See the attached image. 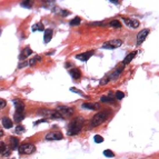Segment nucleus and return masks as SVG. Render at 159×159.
Returning <instances> with one entry per match:
<instances>
[{"mask_svg": "<svg viewBox=\"0 0 159 159\" xmlns=\"http://www.w3.org/2000/svg\"><path fill=\"white\" fill-rule=\"evenodd\" d=\"M39 115L40 116H45L47 118H50V119H62L61 116L58 114L57 110H40L39 111Z\"/></svg>", "mask_w": 159, "mask_h": 159, "instance_id": "nucleus-6", "label": "nucleus"}, {"mask_svg": "<svg viewBox=\"0 0 159 159\" xmlns=\"http://www.w3.org/2000/svg\"><path fill=\"white\" fill-rule=\"evenodd\" d=\"M9 140H10V148H11V150H15V149H17L18 147H19V139L18 138H16V137H10L9 138Z\"/></svg>", "mask_w": 159, "mask_h": 159, "instance_id": "nucleus-18", "label": "nucleus"}, {"mask_svg": "<svg viewBox=\"0 0 159 159\" xmlns=\"http://www.w3.org/2000/svg\"><path fill=\"white\" fill-rule=\"evenodd\" d=\"M115 98L112 94L111 92H108V95L107 96H102L101 98H100V101L101 102H105V103H109V102H114Z\"/></svg>", "mask_w": 159, "mask_h": 159, "instance_id": "nucleus-17", "label": "nucleus"}, {"mask_svg": "<svg viewBox=\"0 0 159 159\" xmlns=\"http://www.w3.org/2000/svg\"><path fill=\"white\" fill-rule=\"evenodd\" d=\"M91 25H94V26H103L105 24H103V22H94V24H91Z\"/></svg>", "mask_w": 159, "mask_h": 159, "instance_id": "nucleus-36", "label": "nucleus"}, {"mask_svg": "<svg viewBox=\"0 0 159 159\" xmlns=\"http://www.w3.org/2000/svg\"><path fill=\"white\" fill-rule=\"evenodd\" d=\"M124 21H125V24L128 26V27H130V28H138L139 27V21L138 20H135V19H130V18H124Z\"/></svg>", "mask_w": 159, "mask_h": 159, "instance_id": "nucleus-10", "label": "nucleus"}, {"mask_svg": "<svg viewBox=\"0 0 159 159\" xmlns=\"http://www.w3.org/2000/svg\"><path fill=\"white\" fill-rule=\"evenodd\" d=\"M122 70H124V67H120V68H119V70L116 69L114 71V72H112V74H111L110 76H109V79H111V80H115V79H117L118 77L120 76V74L122 72Z\"/></svg>", "mask_w": 159, "mask_h": 159, "instance_id": "nucleus-20", "label": "nucleus"}, {"mask_svg": "<svg viewBox=\"0 0 159 159\" xmlns=\"http://www.w3.org/2000/svg\"><path fill=\"white\" fill-rule=\"evenodd\" d=\"M31 53H32L31 48H30V47H26L25 49L22 50V52L20 53V59H21V60H25V59H27Z\"/></svg>", "mask_w": 159, "mask_h": 159, "instance_id": "nucleus-14", "label": "nucleus"}, {"mask_svg": "<svg viewBox=\"0 0 159 159\" xmlns=\"http://www.w3.org/2000/svg\"><path fill=\"white\" fill-rule=\"evenodd\" d=\"M70 91H72V92H76V94H78L79 96H83V98H88V96L85 95V94H83L81 90L77 89V88H74V87H71V88H70Z\"/></svg>", "mask_w": 159, "mask_h": 159, "instance_id": "nucleus-25", "label": "nucleus"}, {"mask_svg": "<svg viewBox=\"0 0 159 159\" xmlns=\"http://www.w3.org/2000/svg\"><path fill=\"white\" fill-rule=\"evenodd\" d=\"M2 136H3V130L0 129V137H2Z\"/></svg>", "mask_w": 159, "mask_h": 159, "instance_id": "nucleus-38", "label": "nucleus"}, {"mask_svg": "<svg viewBox=\"0 0 159 159\" xmlns=\"http://www.w3.org/2000/svg\"><path fill=\"white\" fill-rule=\"evenodd\" d=\"M80 22H81V19H80L79 17H76V18H74V19L70 21V25L71 26H78V25H80Z\"/></svg>", "mask_w": 159, "mask_h": 159, "instance_id": "nucleus-27", "label": "nucleus"}, {"mask_svg": "<svg viewBox=\"0 0 159 159\" xmlns=\"http://www.w3.org/2000/svg\"><path fill=\"white\" fill-rule=\"evenodd\" d=\"M70 72V76L72 77V79H79L80 77H81V71L78 69V68H74V69H71L69 71Z\"/></svg>", "mask_w": 159, "mask_h": 159, "instance_id": "nucleus-19", "label": "nucleus"}, {"mask_svg": "<svg viewBox=\"0 0 159 159\" xmlns=\"http://www.w3.org/2000/svg\"><path fill=\"white\" fill-rule=\"evenodd\" d=\"M109 25L111 26V27H114V28H120L121 27V24L119 20H111L109 22Z\"/></svg>", "mask_w": 159, "mask_h": 159, "instance_id": "nucleus-26", "label": "nucleus"}, {"mask_svg": "<svg viewBox=\"0 0 159 159\" xmlns=\"http://www.w3.org/2000/svg\"><path fill=\"white\" fill-rule=\"evenodd\" d=\"M83 108L90 109V110H96V109L99 108V105H98V103H94V102H89V103H83Z\"/></svg>", "mask_w": 159, "mask_h": 159, "instance_id": "nucleus-21", "label": "nucleus"}, {"mask_svg": "<svg viewBox=\"0 0 159 159\" xmlns=\"http://www.w3.org/2000/svg\"><path fill=\"white\" fill-rule=\"evenodd\" d=\"M109 117V110H102V111H99L92 117L91 119V122H90V126L94 128L97 127V126H100L101 124H103L105 121L108 119Z\"/></svg>", "mask_w": 159, "mask_h": 159, "instance_id": "nucleus-2", "label": "nucleus"}, {"mask_svg": "<svg viewBox=\"0 0 159 159\" xmlns=\"http://www.w3.org/2000/svg\"><path fill=\"white\" fill-rule=\"evenodd\" d=\"M11 151H12L11 148L8 146L6 142L0 141V155H1V156H3V157H6V156H10Z\"/></svg>", "mask_w": 159, "mask_h": 159, "instance_id": "nucleus-7", "label": "nucleus"}, {"mask_svg": "<svg viewBox=\"0 0 159 159\" xmlns=\"http://www.w3.org/2000/svg\"><path fill=\"white\" fill-rule=\"evenodd\" d=\"M18 151H19L20 155H31V153H33L36 151V147H35V145H32V144L25 142V144H22L19 147Z\"/></svg>", "mask_w": 159, "mask_h": 159, "instance_id": "nucleus-3", "label": "nucleus"}, {"mask_svg": "<svg viewBox=\"0 0 159 159\" xmlns=\"http://www.w3.org/2000/svg\"><path fill=\"white\" fill-rule=\"evenodd\" d=\"M136 56H137V51H133V52H130V53H129V55H127V56H126V58L122 60V65L125 66V65L129 64V62H130V61H131V60H133V59H134Z\"/></svg>", "mask_w": 159, "mask_h": 159, "instance_id": "nucleus-16", "label": "nucleus"}, {"mask_svg": "<svg viewBox=\"0 0 159 159\" xmlns=\"http://www.w3.org/2000/svg\"><path fill=\"white\" fill-rule=\"evenodd\" d=\"M62 138H64V136L59 131H51V133L46 135L45 137L46 140H61Z\"/></svg>", "mask_w": 159, "mask_h": 159, "instance_id": "nucleus-8", "label": "nucleus"}, {"mask_svg": "<svg viewBox=\"0 0 159 159\" xmlns=\"http://www.w3.org/2000/svg\"><path fill=\"white\" fill-rule=\"evenodd\" d=\"M109 80H110V79H109V76H105L101 79V80H100V85H101V86H103V85H106V83H108Z\"/></svg>", "mask_w": 159, "mask_h": 159, "instance_id": "nucleus-33", "label": "nucleus"}, {"mask_svg": "<svg viewBox=\"0 0 159 159\" xmlns=\"http://www.w3.org/2000/svg\"><path fill=\"white\" fill-rule=\"evenodd\" d=\"M74 109L68 107V106H58L57 108V112L60 116H61V118L64 119V118H68V117H71L72 115H74Z\"/></svg>", "mask_w": 159, "mask_h": 159, "instance_id": "nucleus-4", "label": "nucleus"}, {"mask_svg": "<svg viewBox=\"0 0 159 159\" xmlns=\"http://www.w3.org/2000/svg\"><path fill=\"white\" fill-rule=\"evenodd\" d=\"M7 106V101L5 99H0V110L3 109Z\"/></svg>", "mask_w": 159, "mask_h": 159, "instance_id": "nucleus-35", "label": "nucleus"}, {"mask_svg": "<svg viewBox=\"0 0 159 159\" xmlns=\"http://www.w3.org/2000/svg\"><path fill=\"white\" fill-rule=\"evenodd\" d=\"M41 60V57L40 56H35L33 58H31L29 61H27V64H28V66H30V67H32V66H35V65H37Z\"/></svg>", "mask_w": 159, "mask_h": 159, "instance_id": "nucleus-23", "label": "nucleus"}, {"mask_svg": "<svg viewBox=\"0 0 159 159\" xmlns=\"http://www.w3.org/2000/svg\"><path fill=\"white\" fill-rule=\"evenodd\" d=\"M52 35H53L52 29H46L45 33H44V41H45V44H48L50 41L51 38H52Z\"/></svg>", "mask_w": 159, "mask_h": 159, "instance_id": "nucleus-15", "label": "nucleus"}, {"mask_svg": "<svg viewBox=\"0 0 159 159\" xmlns=\"http://www.w3.org/2000/svg\"><path fill=\"white\" fill-rule=\"evenodd\" d=\"M58 11L61 12V16H62V17H67V16H69L70 15V12L68 11V10H61V9H58Z\"/></svg>", "mask_w": 159, "mask_h": 159, "instance_id": "nucleus-34", "label": "nucleus"}, {"mask_svg": "<svg viewBox=\"0 0 159 159\" xmlns=\"http://www.w3.org/2000/svg\"><path fill=\"white\" fill-rule=\"evenodd\" d=\"M92 55H94V51H87V52H83V53L77 55L76 58L78 60H81V61H87L89 58H91Z\"/></svg>", "mask_w": 159, "mask_h": 159, "instance_id": "nucleus-11", "label": "nucleus"}, {"mask_svg": "<svg viewBox=\"0 0 159 159\" xmlns=\"http://www.w3.org/2000/svg\"><path fill=\"white\" fill-rule=\"evenodd\" d=\"M1 124H2V126L6 128V129H9V128H11L13 126L12 120L10 118H8V117H2L1 118Z\"/></svg>", "mask_w": 159, "mask_h": 159, "instance_id": "nucleus-13", "label": "nucleus"}, {"mask_svg": "<svg viewBox=\"0 0 159 159\" xmlns=\"http://www.w3.org/2000/svg\"><path fill=\"white\" fill-rule=\"evenodd\" d=\"M24 118H25V112H17V111H15L13 120L16 121V122H20Z\"/></svg>", "mask_w": 159, "mask_h": 159, "instance_id": "nucleus-22", "label": "nucleus"}, {"mask_svg": "<svg viewBox=\"0 0 159 159\" xmlns=\"http://www.w3.org/2000/svg\"><path fill=\"white\" fill-rule=\"evenodd\" d=\"M32 3H33V1H22V2L20 3V6L25 7V8H31Z\"/></svg>", "mask_w": 159, "mask_h": 159, "instance_id": "nucleus-29", "label": "nucleus"}, {"mask_svg": "<svg viewBox=\"0 0 159 159\" xmlns=\"http://www.w3.org/2000/svg\"><path fill=\"white\" fill-rule=\"evenodd\" d=\"M94 140H95L96 144H101L102 141H103V138H102L100 135H96L95 137H94Z\"/></svg>", "mask_w": 159, "mask_h": 159, "instance_id": "nucleus-31", "label": "nucleus"}, {"mask_svg": "<svg viewBox=\"0 0 159 159\" xmlns=\"http://www.w3.org/2000/svg\"><path fill=\"white\" fill-rule=\"evenodd\" d=\"M124 97H125V94H124L122 91H117V92H116V98H117L118 100L124 99Z\"/></svg>", "mask_w": 159, "mask_h": 159, "instance_id": "nucleus-32", "label": "nucleus"}, {"mask_svg": "<svg viewBox=\"0 0 159 159\" xmlns=\"http://www.w3.org/2000/svg\"><path fill=\"white\" fill-rule=\"evenodd\" d=\"M122 45V41L120 39H112V40H109L107 42H105L102 45V48L103 49H110V50H114V49H117L118 47H120Z\"/></svg>", "mask_w": 159, "mask_h": 159, "instance_id": "nucleus-5", "label": "nucleus"}, {"mask_svg": "<svg viewBox=\"0 0 159 159\" xmlns=\"http://www.w3.org/2000/svg\"><path fill=\"white\" fill-rule=\"evenodd\" d=\"M83 124H85V120H83V118H81V117H78L75 120H72L69 124V126H68V130H67L68 135L69 136L78 135L81 131V129L83 127Z\"/></svg>", "mask_w": 159, "mask_h": 159, "instance_id": "nucleus-1", "label": "nucleus"}, {"mask_svg": "<svg viewBox=\"0 0 159 159\" xmlns=\"http://www.w3.org/2000/svg\"><path fill=\"white\" fill-rule=\"evenodd\" d=\"M109 2H111V3H119V2L116 1V0H109Z\"/></svg>", "mask_w": 159, "mask_h": 159, "instance_id": "nucleus-37", "label": "nucleus"}, {"mask_svg": "<svg viewBox=\"0 0 159 159\" xmlns=\"http://www.w3.org/2000/svg\"><path fill=\"white\" fill-rule=\"evenodd\" d=\"M13 105H15V107H16V111H17V112H25V103L21 101V100L16 99V100L13 101Z\"/></svg>", "mask_w": 159, "mask_h": 159, "instance_id": "nucleus-12", "label": "nucleus"}, {"mask_svg": "<svg viewBox=\"0 0 159 159\" xmlns=\"http://www.w3.org/2000/svg\"><path fill=\"white\" fill-rule=\"evenodd\" d=\"M103 156L109 157V158H112V157H115V153L114 151H111V150H109V149H106V150L103 151Z\"/></svg>", "mask_w": 159, "mask_h": 159, "instance_id": "nucleus-30", "label": "nucleus"}, {"mask_svg": "<svg viewBox=\"0 0 159 159\" xmlns=\"http://www.w3.org/2000/svg\"><path fill=\"white\" fill-rule=\"evenodd\" d=\"M148 33H149V30H148V29H144V30L138 32V35H137V45L140 46L145 41V39H146L147 36H148Z\"/></svg>", "mask_w": 159, "mask_h": 159, "instance_id": "nucleus-9", "label": "nucleus"}, {"mask_svg": "<svg viewBox=\"0 0 159 159\" xmlns=\"http://www.w3.org/2000/svg\"><path fill=\"white\" fill-rule=\"evenodd\" d=\"M31 30L32 31H37V30H39V31H45V27H44V25H42L41 22H38V24L32 26Z\"/></svg>", "mask_w": 159, "mask_h": 159, "instance_id": "nucleus-24", "label": "nucleus"}, {"mask_svg": "<svg viewBox=\"0 0 159 159\" xmlns=\"http://www.w3.org/2000/svg\"><path fill=\"white\" fill-rule=\"evenodd\" d=\"M16 134H24L25 133V127L22 126V125H18L17 127H16Z\"/></svg>", "mask_w": 159, "mask_h": 159, "instance_id": "nucleus-28", "label": "nucleus"}]
</instances>
